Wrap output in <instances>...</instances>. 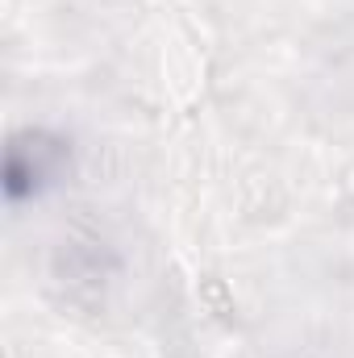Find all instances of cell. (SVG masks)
Returning <instances> with one entry per match:
<instances>
[{"instance_id":"cell-1","label":"cell","mask_w":354,"mask_h":358,"mask_svg":"<svg viewBox=\"0 0 354 358\" xmlns=\"http://www.w3.org/2000/svg\"><path fill=\"white\" fill-rule=\"evenodd\" d=\"M67 167V150L59 138L46 134H25L13 138L8 159H4V196L13 208H21L25 200H38Z\"/></svg>"}]
</instances>
